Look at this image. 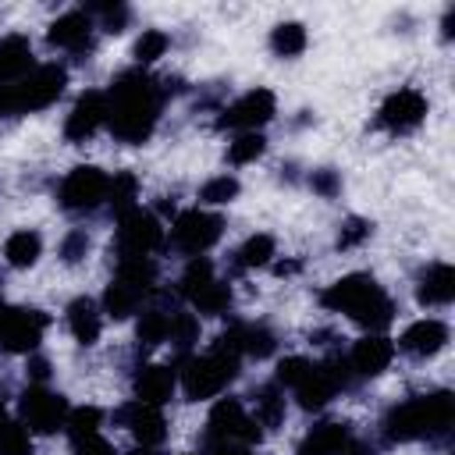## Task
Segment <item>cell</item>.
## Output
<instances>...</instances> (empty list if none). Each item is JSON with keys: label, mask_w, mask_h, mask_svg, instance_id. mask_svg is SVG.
Instances as JSON below:
<instances>
[{"label": "cell", "mask_w": 455, "mask_h": 455, "mask_svg": "<svg viewBox=\"0 0 455 455\" xmlns=\"http://www.w3.org/2000/svg\"><path fill=\"white\" fill-rule=\"evenodd\" d=\"M423 114H427V100L416 89H398V92H391L384 100L380 124L391 128V132H409V128H416L423 121Z\"/></svg>", "instance_id": "obj_14"}, {"label": "cell", "mask_w": 455, "mask_h": 455, "mask_svg": "<svg viewBox=\"0 0 455 455\" xmlns=\"http://www.w3.org/2000/svg\"><path fill=\"white\" fill-rule=\"evenodd\" d=\"M71 455H114V451H110V444L100 434H92V437L71 441Z\"/></svg>", "instance_id": "obj_47"}, {"label": "cell", "mask_w": 455, "mask_h": 455, "mask_svg": "<svg viewBox=\"0 0 455 455\" xmlns=\"http://www.w3.org/2000/svg\"><path fill=\"white\" fill-rule=\"evenodd\" d=\"M100 423H103V412H100L96 405H82V409H71V412H68L64 430L71 434V441H82V437L100 434Z\"/></svg>", "instance_id": "obj_35"}, {"label": "cell", "mask_w": 455, "mask_h": 455, "mask_svg": "<svg viewBox=\"0 0 455 455\" xmlns=\"http://www.w3.org/2000/svg\"><path fill=\"white\" fill-rule=\"evenodd\" d=\"M238 196V181L231 178V174H217V178H210L203 188H199V199L203 203H231Z\"/></svg>", "instance_id": "obj_39"}, {"label": "cell", "mask_w": 455, "mask_h": 455, "mask_svg": "<svg viewBox=\"0 0 455 455\" xmlns=\"http://www.w3.org/2000/svg\"><path fill=\"white\" fill-rule=\"evenodd\" d=\"M7 423H11V419H7V412H4V405H0V430H4Z\"/></svg>", "instance_id": "obj_53"}, {"label": "cell", "mask_w": 455, "mask_h": 455, "mask_svg": "<svg viewBox=\"0 0 455 455\" xmlns=\"http://www.w3.org/2000/svg\"><path fill=\"white\" fill-rule=\"evenodd\" d=\"M451 427V395H419L402 405H395L384 419L387 441H416V437H437Z\"/></svg>", "instance_id": "obj_2"}, {"label": "cell", "mask_w": 455, "mask_h": 455, "mask_svg": "<svg viewBox=\"0 0 455 455\" xmlns=\"http://www.w3.org/2000/svg\"><path fill=\"white\" fill-rule=\"evenodd\" d=\"M210 444H213L210 455H249V448L238 441H210Z\"/></svg>", "instance_id": "obj_48"}, {"label": "cell", "mask_w": 455, "mask_h": 455, "mask_svg": "<svg viewBox=\"0 0 455 455\" xmlns=\"http://www.w3.org/2000/svg\"><path fill=\"white\" fill-rule=\"evenodd\" d=\"M142 295H146L142 288H135V284L114 277V281L107 284V291H103V309H107L114 320H124V316H132V313L142 306Z\"/></svg>", "instance_id": "obj_23"}, {"label": "cell", "mask_w": 455, "mask_h": 455, "mask_svg": "<svg viewBox=\"0 0 455 455\" xmlns=\"http://www.w3.org/2000/svg\"><path fill=\"white\" fill-rule=\"evenodd\" d=\"M309 185H313V192H320L323 199H331V196L341 188V178L323 167V171H313V174H309Z\"/></svg>", "instance_id": "obj_45"}, {"label": "cell", "mask_w": 455, "mask_h": 455, "mask_svg": "<svg viewBox=\"0 0 455 455\" xmlns=\"http://www.w3.org/2000/svg\"><path fill=\"white\" fill-rule=\"evenodd\" d=\"M64 85H68V71L57 68V64L32 68L18 82H0V117H18V114H28V110H43L64 92Z\"/></svg>", "instance_id": "obj_3"}, {"label": "cell", "mask_w": 455, "mask_h": 455, "mask_svg": "<svg viewBox=\"0 0 455 455\" xmlns=\"http://www.w3.org/2000/svg\"><path fill=\"white\" fill-rule=\"evenodd\" d=\"M210 281H213V263H210L206 256H192L188 267H185V274L178 277V291H181L185 299H196Z\"/></svg>", "instance_id": "obj_29"}, {"label": "cell", "mask_w": 455, "mask_h": 455, "mask_svg": "<svg viewBox=\"0 0 455 455\" xmlns=\"http://www.w3.org/2000/svg\"><path fill=\"white\" fill-rule=\"evenodd\" d=\"M32 71V43L25 36L0 39V82H18Z\"/></svg>", "instance_id": "obj_22"}, {"label": "cell", "mask_w": 455, "mask_h": 455, "mask_svg": "<svg viewBox=\"0 0 455 455\" xmlns=\"http://www.w3.org/2000/svg\"><path fill=\"white\" fill-rule=\"evenodd\" d=\"M363 238H370V224H366V220H359V217H352V220L341 228L338 245H341V249H352V245H359Z\"/></svg>", "instance_id": "obj_44"}, {"label": "cell", "mask_w": 455, "mask_h": 455, "mask_svg": "<svg viewBox=\"0 0 455 455\" xmlns=\"http://www.w3.org/2000/svg\"><path fill=\"white\" fill-rule=\"evenodd\" d=\"M277 348V338H274V331L270 327H263V323H249V327H242V355H252V359H267L270 352Z\"/></svg>", "instance_id": "obj_34"}, {"label": "cell", "mask_w": 455, "mask_h": 455, "mask_svg": "<svg viewBox=\"0 0 455 455\" xmlns=\"http://www.w3.org/2000/svg\"><path fill=\"white\" fill-rule=\"evenodd\" d=\"M43 252V238L36 231H14L7 242H4V256L11 267H32Z\"/></svg>", "instance_id": "obj_26"}, {"label": "cell", "mask_w": 455, "mask_h": 455, "mask_svg": "<svg viewBox=\"0 0 455 455\" xmlns=\"http://www.w3.org/2000/svg\"><path fill=\"white\" fill-rule=\"evenodd\" d=\"M174 380H178V377H174L171 366H142L139 377H135V395H139V402L160 409V405L171 398Z\"/></svg>", "instance_id": "obj_21"}, {"label": "cell", "mask_w": 455, "mask_h": 455, "mask_svg": "<svg viewBox=\"0 0 455 455\" xmlns=\"http://www.w3.org/2000/svg\"><path fill=\"white\" fill-rule=\"evenodd\" d=\"M160 242H164V228L149 210L132 206V210L121 213V220H117V256H149Z\"/></svg>", "instance_id": "obj_6"}, {"label": "cell", "mask_w": 455, "mask_h": 455, "mask_svg": "<svg viewBox=\"0 0 455 455\" xmlns=\"http://www.w3.org/2000/svg\"><path fill=\"white\" fill-rule=\"evenodd\" d=\"M391 355H395V345H391L384 334H366V338H359V341L352 345L348 366H352L359 377H377V373L387 370Z\"/></svg>", "instance_id": "obj_16"}, {"label": "cell", "mask_w": 455, "mask_h": 455, "mask_svg": "<svg viewBox=\"0 0 455 455\" xmlns=\"http://www.w3.org/2000/svg\"><path fill=\"white\" fill-rule=\"evenodd\" d=\"M135 196H139V181H135V174H114L110 178V188H107V203L117 210V213H124V210H132L135 206Z\"/></svg>", "instance_id": "obj_36"}, {"label": "cell", "mask_w": 455, "mask_h": 455, "mask_svg": "<svg viewBox=\"0 0 455 455\" xmlns=\"http://www.w3.org/2000/svg\"><path fill=\"white\" fill-rule=\"evenodd\" d=\"M0 455H32V437L21 423H7L0 430Z\"/></svg>", "instance_id": "obj_40"}, {"label": "cell", "mask_w": 455, "mask_h": 455, "mask_svg": "<svg viewBox=\"0 0 455 455\" xmlns=\"http://www.w3.org/2000/svg\"><path fill=\"white\" fill-rule=\"evenodd\" d=\"M348 444H352V437H348L345 423H316L306 434L299 455H345Z\"/></svg>", "instance_id": "obj_20"}, {"label": "cell", "mask_w": 455, "mask_h": 455, "mask_svg": "<svg viewBox=\"0 0 455 455\" xmlns=\"http://www.w3.org/2000/svg\"><path fill=\"white\" fill-rule=\"evenodd\" d=\"M164 50H167V36H164L160 28H146V32L139 36V43H135V57H139V64H149V60L164 57Z\"/></svg>", "instance_id": "obj_42"}, {"label": "cell", "mask_w": 455, "mask_h": 455, "mask_svg": "<svg viewBox=\"0 0 455 455\" xmlns=\"http://www.w3.org/2000/svg\"><path fill=\"white\" fill-rule=\"evenodd\" d=\"M68 327L82 345H92L100 338V309L92 299H75L68 306Z\"/></svg>", "instance_id": "obj_24"}, {"label": "cell", "mask_w": 455, "mask_h": 455, "mask_svg": "<svg viewBox=\"0 0 455 455\" xmlns=\"http://www.w3.org/2000/svg\"><path fill=\"white\" fill-rule=\"evenodd\" d=\"M270 46H274L277 57H295V53L306 50V28L299 21H284L270 32Z\"/></svg>", "instance_id": "obj_31"}, {"label": "cell", "mask_w": 455, "mask_h": 455, "mask_svg": "<svg viewBox=\"0 0 455 455\" xmlns=\"http://www.w3.org/2000/svg\"><path fill=\"white\" fill-rule=\"evenodd\" d=\"M309 373H313V363H309L306 355H288V359H281V366H277V384L299 387Z\"/></svg>", "instance_id": "obj_41"}, {"label": "cell", "mask_w": 455, "mask_h": 455, "mask_svg": "<svg viewBox=\"0 0 455 455\" xmlns=\"http://www.w3.org/2000/svg\"><path fill=\"white\" fill-rule=\"evenodd\" d=\"M28 377H32L36 384H43V380L50 377V363H46V359H28Z\"/></svg>", "instance_id": "obj_49"}, {"label": "cell", "mask_w": 455, "mask_h": 455, "mask_svg": "<svg viewBox=\"0 0 455 455\" xmlns=\"http://www.w3.org/2000/svg\"><path fill=\"white\" fill-rule=\"evenodd\" d=\"M128 455H156L153 448H135V451H128Z\"/></svg>", "instance_id": "obj_52"}, {"label": "cell", "mask_w": 455, "mask_h": 455, "mask_svg": "<svg viewBox=\"0 0 455 455\" xmlns=\"http://www.w3.org/2000/svg\"><path fill=\"white\" fill-rule=\"evenodd\" d=\"M167 341H174L181 352H188L199 341V320L192 313H185V309H174L171 323H167Z\"/></svg>", "instance_id": "obj_33"}, {"label": "cell", "mask_w": 455, "mask_h": 455, "mask_svg": "<svg viewBox=\"0 0 455 455\" xmlns=\"http://www.w3.org/2000/svg\"><path fill=\"white\" fill-rule=\"evenodd\" d=\"M263 149H267V139H263L259 132H242V135L228 146V160H231V164H252L256 156H263Z\"/></svg>", "instance_id": "obj_37"}, {"label": "cell", "mask_w": 455, "mask_h": 455, "mask_svg": "<svg viewBox=\"0 0 455 455\" xmlns=\"http://www.w3.org/2000/svg\"><path fill=\"white\" fill-rule=\"evenodd\" d=\"M274 110H277V100H274V92L270 89H252V92H245L242 100H235L224 114H220V128H242V132H256L259 124H267L270 117H274Z\"/></svg>", "instance_id": "obj_10"}, {"label": "cell", "mask_w": 455, "mask_h": 455, "mask_svg": "<svg viewBox=\"0 0 455 455\" xmlns=\"http://www.w3.org/2000/svg\"><path fill=\"white\" fill-rule=\"evenodd\" d=\"M206 437L210 441H238V444H256L263 437V427L242 409L238 398H220L213 409H210V419H206Z\"/></svg>", "instance_id": "obj_5"}, {"label": "cell", "mask_w": 455, "mask_h": 455, "mask_svg": "<svg viewBox=\"0 0 455 455\" xmlns=\"http://www.w3.org/2000/svg\"><path fill=\"white\" fill-rule=\"evenodd\" d=\"M96 14L103 18V28H107V32H121V28L128 25V18H132V11H128L124 4H114V7H110V4H107V7H96Z\"/></svg>", "instance_id": "obj_43"}, {"label": "cell", "mask_w": 455, "mask_h": 455, "mask_svg": "<svg viewBox=\"0 0 455 455\" xmlns=\"http://www.w3.org/2000/svg\"><path fill=\"white\" fill-rule=\"evenodd\" d=\"M167 323H171V313H167V309H146V313L139 316V327H135L139 345L153 348V345L167 341Z\"/></svg>", "instance_id": "obj_30"}, {"label": "cell", "mask_w": 455, "mask_h": 455, "mask_svg": "<svg viewBox=\"0 0 455 455\" xmlns=\"http://www.w3.org/2000/svg\"><path fill=\"white\" fill-rule=\"evenodd\" d=\"M252 398H256V412H252V419H256L259 427H277V423L284 419V395H281L274 384L259 387Z\"/></svg>", "instance_id": "obj_28"}, {"label": "cell", "mask_w": 455, "mask_h": 455, "mask_svg": "<svg viewBox=\"0 0 455 455\" xmlns=\"http://www.w3.org/2000/svg\"><path fill=\"white\" fill-rule=\"evenodd\" d=\"M117 419L135 434V441L142 448H156L164 437H167V419L156 405H146V402H132L117 412Z\"/></svg>", "instance_id": "obj_13"}, {"label": "cell", "mask_w": 455, "mask_h": 455, "mask_svg": "<svg viewBox=\"0 0 455 455\" xmlns=\"http://www.w3.org/2000/svg\"><path fill=\"white\" fill-rule=\"evenodd\" d=\"M11 313H14V306H7V302H0V331L7 327V320H11Z\"/></svg>", "instance_id": "obj_51"}, {"label": "cell", "mask_w": 455, "mask_h": 455, "mask_svg": "<svg viewBox=\"0 0 455 455\" xmlns=\"http://www.w3.org/2000/svg\"><path fill=\"white\" fill-rule=\"evenodd\" d=\"M164 92L156 78L142 71H124L107 89V124L121 142H146L156 114H160Z\"/></svg>", "instance_id": "obj_1"}, {"label": "cell", "mask_w": 455, "mask_h": 455, "mask_svg": "<svg viewBox=\"0 0 455 455\" xmlns=\"http://www.w3.org/2000/svg\"><path fill=\"white\" fill-rule=\"evenodd\" d=\"M220 228L224 220L217 213H206V210H185L178 213V220L171 224V242L188 252V256H203L217 238H220Z\"/></svg>", "instance_id": "obj_8"}, {"label": "cell", "mask_w": 455, "mask_h": 455, "mask_svg": "<svg viewBox=\"0 0 455 455\" xmlns=\"http://www.w3.org/2000/svg\"><path fill=\"white\" fill-rule=\"evenodd\" d=\"M444 341H448V327H444L441 320H434V316L409 323V327L402 331V338H398V345H402L409 355H434Z\"/></svg>", "instance_id": "obj_18"}, {"label": "cell", "mask_w": 455, "mask_h": 455, "mask_svg": "<svg viewBox=\"0 0 455 455\" xmlns=\"http://www.w3.org/2000/svg\"><path fill=\"white\" fill-rule=\"evenodd\" d=\"M107 121V92H82L64 121V135L71 142H85Z\"/></svg>", "instance_id": "obj_15"}, {"label": "cell", "mask_w": 455, "mask_h": 455, "mask_svg": "<svg viewBox=\"0 0 455 455\" xmlns=\"http://www.w3.org/2000/svg\"><path fill=\"white\" fill-rule=\"evenodd\" d=\"M274 256V238L270 235H252L242 249H238V267H263Z\"/></svg>", "instance_id": "obj_38"}, {"label": "cell", "mask_w": 455, "mask_h": 455, "mask_svg": "<svg viewBox=\"0 0 455 455\" xmlns=\"http://www.w3.org/2000/svg\"><path fill=\"white\" fill-rule=\"evenodd\" d=\"M345 455H377V451H373L370 444H348V448H345Z\"/></svg>", "instance_id": "obj_50"}, {"label": "cell", "mask_w": 455, "mask_h": 455, "mask_svg": "<svg viewBox=\"0 0 455 455\" xmlns=\"http://www.w3.org/2000/svg\"><path fill=\"white\" fill-rule=\"evenodd\" d=\"M334 380L327 377V370L323 366H313V373L295 387V395H299V405L302 409H323L331 398H334Z\"/></svg>", "instance_id": "obj_25"}, {"label": "cell", "mask_w": 455, "mask_h": 455, "mask_svg": "<svg viewBox=\"0 0 455 455\" xmlns=\"http://www.w3.org/2000/svg\"><path fill=\"white\" fill-rule=\"evenodd\" d=\"M451 295H455V270L448 263H430L419 277L416 299L423 306H444V302H451Z\"/></svg>", "instance_id": "obj_19"}, {"label": "cell", "mask_w": 455, "mask_h": 455, "mask_svg": "<svg viewBox=\"0 0 455 455\" xmlns=\"http://www.w3.org/2000/svg\"><path fill=\"white\" fill-rule=\"evenodd\" d=\"M238 373V363L235 359H224L217 352H206V355H192L185 359V370H181V387L192 402L199 398H213L228 387V380Z\"/></svg>", "instance_id": "obj_4"}, {"label": "cell", "mask_w": 455, "mask_h": 455, "mask_svg": "<svg viewBox=\"0 0 455 455\" xmlns=\"http://www.w3.org/2000/svg\"><path fill=\"white\" fill-rule=\"evenodd\" d=\"M43 331H46V316L39 309H14L7 327L0 331V345L7 352H36V345L43 341Z\"/></svg>", "instance_id": "obj_11"}, {"label": "cell", "mask_w": 455, "mask_h": 455, "mask_svg": "<svg viewBox=\"0 0 455 455\" xmlns=\"http://www.w3.org/2000/svg\"><path fill=\"white\" fill-rule=\"evenodd\" d=\"M85 249H89V235H85V231H71V235L60 242V256H64L68 263L82 259V256H85Z\"/></svg>", "instance_id": "obj_46"}, {"label": "cell", "mask_w": 455, "mask_h": 455, "mask_svg": "<svg viewBox=\"0 0 455 455\" xmlns=\"http://www.w3.org/2000/svg\"><path fill=\"white\" fill-rule=\"evenodd\" d=\"M185 455H192V451H185Z\"/></svg>", "instance_id": "obj_54"}, {"label": "cell", "mask_w": 455, "mask_h": 455, "mask_svg": "<svg viewBox=\"0 0 455 455\" xmlns=\"http://www.w3.org/2000/svg\"><path fill=\"white\" fill-rule=\"evenodd\" d=\"M50 43L71 53H82L92 46V21L85 11H68L50 25Z\"/></svg>", "instance_id": "obj_17"}, {"label": "cell", "mask_w": 455, "mask_h": 455, "mask_svg": "<svg viewBox=\"0 0 455 455\" xmlns=\"http://www.w3.org/2000/svg\"><path fill=\"white\" fill-rule=\"evenodd\" d=\"M373 291H380V284L370 277V274H348V277H341V281H334L323 295H320V302L327 306V309H338V313H355Z\"/></svg>", "instance_id": "obj_12"}, {"label": "cell", "mask_w": 455, "mask_h": 455, "mask_svg": "<svg viewBox=\"0 0 455 455\" xmlns=\"http://www.w3.org/2000/svg\"><path fill=\"white\" fill-rule=\"evenodd\" d=\"M117 277L135 284V288H142V291H149L153 281H156V263L149 256H117Z\"/></svg>", "instance_id": "obj_27"}, {"label": "cell", "mask_w": 455, "mask_h": 455, "mask_svg": "<svg viewBox=\"0 0 455 455\" xmlns=\"http://www.w3.org/2000/svg\"><path fill=\"white\" fill-rule=\"evenodd\" d=\"M107 188H110V178L100 171V167H75L64 181H60V206L71 210V213H82V210H92L107 199Z\"/></svg>", "instance_id": "obj_9"}, {"label": "cell", "mask_w": 455, "mask_h": 455, "mask_svg": "<svg viewBox=\"0 0 455 455\" xmlns=\"http://www.w3.org/2000/svg\"><path fill=\"white\" fill-rule=\"evenodd\" d=\"M192 306L199 309V313H206V316H220V313H228V306H231V284H224V281H210L196 299H192Z\"/></svg>", "instance_id": "obj_32"}, {"label": "cell", "mask_w": 455, "mask_h": 455, "mask_svg": "<svg viewBox=\"0 0 455 455\" xmlns=\"http://www.w3.org/2000/svg\"><path fill=\"white\" fill-rule=\"evenodd\" d=\"M68 402L60 395H53L50 387L43 384H32L25 395H21V419H25V430H36V434H57L64 430L68 423Z\"/></svg>", "instance_id": "obj_7"}]
</instances>
